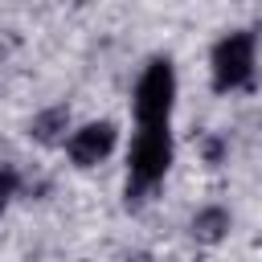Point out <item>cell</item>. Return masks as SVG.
<instances>
[{"mask_svg": "<svg viewBox=\"0 0 262 262\" xmlns=\"http://www.w3.org/2000/svg\"><path fill=\"white\" fill-rule=\"evenodd\" d=\"M172 98H176V74L160 57L139 74V86H135V119H139V127H168Z\"/></svg>", "mask_w": 262, "mask_h": 262, "instance_id": "6da1fadb", "label": "cell"}, {"mask_svg": "<svg viewBox=\"0 0 262 262\" xmlns=\"http://www.w3.org/2000/svg\"><path fill=\"white\" fill-rule=\"evenodd\" d=\"M172 164V139L168 127H139L135 143H131V192L151 188Z\"/></svg>", "mask_w": 262, "mask_h": 262, "instance_id": "7a4b0ae2", "label": "cell"}, {"mask_svg": "<svg viewBox=\"0 0 262 262\" xmlns=\"http://www.w3.org/2000/svg\"><path fill=\"white\" fill-rule=\"evenodd\" d=\"M254 78V37L250 33H229L213 49V86L217 90H242Z\"/></svg>", "mask_w": 262, "mask_h": 262, "instance_id": "3957f363", "label": "cell"}, {"mask_svg": "<svg viewBox=\"0 0 262 262\" xmlns=\"http://www.w3.org/2000/svg\"><path fill=\"white\" fill-rule=\"evenodd\" d=\"M111 147H115V127H111V123H90V127L74 131V139H70V156H74V164H82V168L106 160Z\"/></svg>", "mask_w": 262, "mask_h": 262, "instance_id": "277c9868", "label": "cell"}, {"mask_svg": "<svg viewBox=\"0 0 262 262\" xmlns=\"http://www.w3.org/2000/svg\"><path fill=\"white\" fill-rule=\"evenodd\" d=\"M225 229H229V213H225V209H205V213H196V221H192V233H196L201 242H217Z\"/></svg>", "mask_w": 262, "mask_h": 262, "instance_id": "5b68a950", "label": "cell"}, {"mask_svg": "<svg viewBox=\"0 0 262 262\" xmlns=\"http://www.w3.org/2000/svg\"><path fill=\"white\" fill-rule=\"evenodd\" d=\"M53 127H66V111H61V106H57V111H45V115L33 123V135H37V139H53V135H57Z\"/></svg>", "mask_w": 262, "mask_h": 262, "instance_id": "8992f818", "label": "cell"}, {"mask_svg": "<svg viewBox=\"0 0 262 262\" xmlns=\"http://www.w3.org/2000/svg\"><path fill=\"white\" fill-rule=\"evenodd\" d=\"M12 192H16V176H12L8 168H0V213H4V205H8Z\"/></svg>", "mask_w": 262, "mask_h": 262, "instance_id": "52a82bcc", "label": "cell"}, {"mask_svg": "<svg viewBox=\"0 0 262 262\" xmlns=\"http://www.w3.org/2000/svg\"><path fill=\"white\" fill-rule=\"evenodd\" d=\"M205 156H209V160H217V156H221V143H217V139H209V143H205Z\"/></svg>", "mask_w": 262, "mask_h": 262, "instance_id": "ba28073f", "label": "cell"}]
</instances>
